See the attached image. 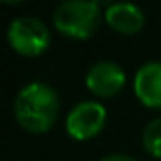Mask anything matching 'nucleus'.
Here are the masks:
<instances>
[{
	"label": "nucleus",
	"instance_id": "nucleus-3",
	"mask_svg": "<svg viewBox=\"0 0 161 161\" xmlns=\"http://www.w3.org/2000/svg\"><path fill=\"white\" fill-rule=\"evenodd\" d=\"M49 31L46 23L34 15H23L10 23L8 44L23 57H38L49 47Z\"/></svg>",
	"mask_w": 161,
	"mask_h": 161
},
{
	"label": "nucleus",
	"instance_id": "nucleus-7",
	"mask_svg": "<svg viewBox=\"0 0 161 161\" xmlns=\"http://www.w3.org/2000/svg\"><path fill=\"white\" fill-rule=\"evenodd\" d=\"M104 19H106V25L118 34H136L142 31L146 23L144 12L138 6L129 2L110 4L104 12Z\"/></svg>",
	"mask_w": 161,
	"mask_h": 161
},
{
	"label": "nucleus",
	"instance_id": "nucleus-8",
	"mask_svg": "<svg viewBox=\"0 0 161 161\" xmlns=\"http://www.w3.org/2000/svg\"><path fill=\"white\" fill-rule=\"evenodd\" d=\"M142 146L144 150L155 157V159H161V116L152 119L146 127H144V133H142Z\"/></svg>",
	"mask_w": 161,
	"mask_h": 161
},
{
	"label": "nucleus",
	"instance_id": "nucleus-9",
	"mask_svg": "<svg viewBox=\"0 0 161 161\" xmlns=\"http://www.w3.org/2000/svg\"><path fill=\"white\" fill-rule=\"evenodd\" d=\"M99 161H136V159L131 155H123V153H112V155H106Z\"/></svg>",
	"mask_w": 161,
	"mask_h": 161
},
{
	"label": "nucleus",
	"instance_id": "nucleus-1",
	"mask_svg": "<svg viewBox=\"0 0 161 161\" xmlns=\"http://www.w3.org/2000/svg\"><path fill=\"white\" fill-rule=\"evenodd\" d=\"M61 110V99L57 91L42 82H31L17 93L14 101V116L17 123L32 135L47 133Z\"/></svg>",
	"mask_w": 161,
	"mask_h": 161
},
{
	"label": "nucleus",
	"instance_id": "nucleus-5",
	"mask_svg": "<svg viewBox=\"0 0 161 161\" xmlns=\"http://www.w3.org/2000/svg\"><path fill=\"white\" fill-rule=\"evenodd\" d=\"M86 86L93 95L101 99L116 97L125 86V72L114 61H99L87 70Z\"/></svg>",
	"mask_w": 161,
	"mask_h": 161
},
{
	"label": "nucleus",
	"instance_id": "nucleus-2",
	"mask_svg": "<svg viewBox=\"0 0 161 161\" xmlns=\"http://www.w3.org/2000/svg\"><path fill=\"white\" fill-rule=\"evenodd\" d=\"M101 4L95 0H66L53 12L55 29L70 40H87L101 27Z\"/></svg>",
	"mask_w": 161,
	"mask_h": 161
},
{
	"label": "nucleus",
	"instance_id": "nucleus-4",
	"mask_svg": "<svg viewBox=\"0 0 161 161\" xmlns=\"http://www.w3.org/2000/svg\"><path fill=\"white\" fill-rule=\"evenodd\" d=\"M106 108L97 101L78 103L66 116L64 127L70 138L74 140H91L103 133L106 125Z\"/></svg>",
	"mask_w": 161,
	"mask_h": 161
},
{
	"label": "nucleus",
	"instance_id": "nucleus-6",
	"mask_svg": "<svg viewBox=\"0 0 161 161\" xmlns=\"http://www.w3.org/2000/svg\"><path fill=\"white\" fill-rule=\"evenodd\" d=\"M133 87L142 106L159 110L161 108V61L144 63L135 74Z\"/></svg>",
	"mask_w": 161,
	"mask_h": 161
}]
</instances>
